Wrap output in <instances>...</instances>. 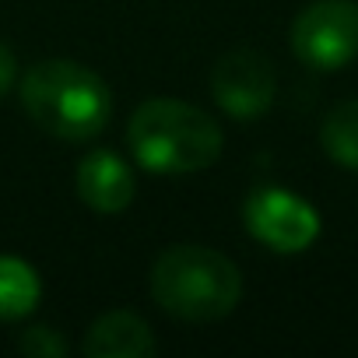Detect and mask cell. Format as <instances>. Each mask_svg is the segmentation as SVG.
<instances>
[{
	"label": "cell",
	"mask_w": 358,
	"mask_h": 358,
	"mask_svg": "<svg viewBox=\"0 0 358 358\" xmlns=\"http://www.w3.org/2000/svg\"><path fill=\"white\" fill-rule=\"evenodd\" d=\"M15 81H18V60L4 43H0V99L15 88Z\"/></svg>",
	"instance_id": "cell-12"
},
{
	"label": "cell",
	"mask_w": 358,
	"mask_h": 358,
	"mask_svg": "<svg viewBox=\"0 0 358 358\" xmlns=\"http://www.w3.org/2000/svg\"><path fill=\"white\" fill-rule=\"evenodd\" d=\"M127 144L141 169L158 176H187L218 162L225 134L215 116L183 99H148L127 123Z\"/></svg>",
	"instance_id": "cell-1"
},
{
	"label": "cell",
	"mask_w": 358,
	"mask_h": 358,
	"mask_svg": "<svg viewBox=\"0 0 358 358\" xmlns=\"http://www.w3.org/2000/svg\"><path fill=\"white\" fill-rule=\"evenodd\" d=\"M18 95L25 116L50 137L92 141L106 130L113 116L109 85L85 64L43 60L18 78Z\"/></svg>",
	"instance_id": "cell-2"
},
{
	"label": "cell",
	"mask_w": 358,
	"mask_h": 358,
	"mask_svg": "<svg viewBox=\"0 0 358 358\" xmlns=\"http://www.w3.org/2000/svg\"><path fill=\"white\" fill-rule=\"evenodd\" d=\"M292 53L313 71H337L358 57V4L355 0H313L288 32Z\"/></svg>",
	"instance_id": "cell-4"
},
{
	"label": "cell",
	"mask_w": 358,
	"mask_h": 358,
	"mask_svg": "<svg viewBox=\"0 0 358 358\" xmlns=\"http://www.w3.org/2000/svg\"><path fill=\"white\" fill-rule=\"evenodd\" d=\"M246 232L274 253H302L320 239V215L309 201L281 187H260L243 204Z\"/></svg>",
	"instance_id": "cell-5"
},
{
	"label": "cell",
	"mask_w": 358,
	"mask_h": 358,
	"mask_svg": "<svg viewBox=\"0 0 358 358\" xmlns=\"http://www.w3.org/2000/svg\"><path fill=\"white\" fill-rule=\"evenodd\" d=\"M43 285L32 264L22 257H0V320H25L39 306Z\"/></svg>",
	"instance_id": "cell-9"
},
{
	"label": "cell",
	"mask_w": 358,
	"mask_h": 358,
	"mask_svg": "<svg viewBox=\"0 0 358 358\" xmlns=\"http://www.w3.org/2000/svg\"><path fill=\"white\" fill-rule=\"evenodd\" d=\"M320 144L330 155V162H337L341 169L358 172V99L341 102L323 116Z\"/></svg>",
	"instance_id": "cell-10"
},
{
	"label": "cell",
	"mask_w": 358,
	"mask_h": 358,
	"mask_svg": "<svg viewBox=\"0 0 358 358\" xmlns=\"http://www.w3.org/2000/svg\"><path fill=\"white\" fill-rule=\"evenodd\" d=\"M81 351L85 358H151L158 351V341L137 313L113 309L88 327Z\"/></svg>",
	"instance_id": "cell-8"
},
{
	"label": "cell",
	"mask_w": 358,
	"mask_h": 358,
	"mask_svg": "<svg viewBox=\"0 0 358 358\" xmlns=\"http://www.w3.org/2000/svg\"><path fill=\"white\" fill-rule=\"evenodd\" d=\"M151 299L176 320L215 323L239 306L243 274L211 246H172L151 267Z\"/></svg>",
	"instance_id": "cell-3"
},
{
	"label": "cell",
	"mask_w": 358,
	"mask_h": 358,
	"mask_svg": "<svg viewBox=\"0 0 358 358\" xmlns=\"http://www.w3.org/2000/svg\"><path fill=\"white\" fill-rule=\"evenodd\" d=\"M18 351L29 355V358H64L67 341L50 327H29V330L18 334Z\"/></svg>",
	"instance_id": "cell-11"
},
{
	"label": "cell",
	"mask_w": 358,
	"mask_h": 358,
	"mask_svg": "<svg viewBox=\"0 0 358 358\" xmlns=\"http://www.w3.org/2000/svg\"><path fill=\"white\" fill-rule=\"evenodd\" d=\"M74 187H78V197L95 215H120L134 204L137 179H134V169L116 151H92L78 165Z\"/></svg>",
	"instance_id": "cell-7"
},
{
	"label": "cell",
	"mask_w": 358,
	"mask_h": 358,
	"mask_svg": "<svg viewBox=\"0 0 358 358\" xmlns=\"http://www.w3.org/2000/svg\"><path fill=\"white\" fill-rule=\"evenodd\" d=\"M211 95L232 120H260L278 95V74L257 50H232L215 64Z\"/></svg>",
	"instance_id": "cell-6"
}]
</instances>
